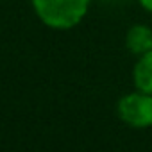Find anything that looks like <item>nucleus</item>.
I'll list each match as a JSON object with an SVG mask.
<instances>
[{"mask_svg": "<svg viewBox=\"0 0 152 152\" xmlns=\"http://www.w3.org/2000/svg\"><path fill=\"white\" fill-rule=\"evenodd\" d=\"M116 113L131 127H152V95L143 91L129 93L118 100Z\"/></svg>", "mask_w": 152, "mask_h": 152, "instance_id": "obj_2", "label": "nucleus"}, {"mask_svg": "<svg viewBox=\"0 0 152 152\" xmlns=\"http://www.w3.org/2000/svg\"><path fill=\"white\" fill-rule=\"evenodd\" d=\"M36 15L52 29L77 25L88 11L90 0H32Z\"/></svg>", "mask_w": 152, "mask_h": 152, "instance_id": "obj_1", "label": "nucleus"}, {"mask_svg": "<svg viewBox=\"0 0 152 152\" xmlns=\"http://www.w3.org/2000/svg\"><path fill=\"white\" fill-rule=\"evenodd\" d=\"M140 4H141L147 11H150V13H152V0H140Z\"/></svg>", "mask_w": 152, "mask_h": 152, "instance_id": "obj_5", "label": "nucleus"}, {"mask_svg": "<svg viewBox=\"0 0 152 152\" xmlns=\"http://www.w3.org/2000/svg\"><path fill=\"white\" fill-rule=\"evenodd\" d=\"M132 75H134V84L138 91L152 95V50L140 56Z\"/></svg>", "mask_w": 152, "mask_h": 152, "instance_id": "obj_4", "label": "nucleus"}, {"mask_svg": "<svg viewBox=\"0 0 152 152\" xmlns=\"http://www.w3.org/2000/svg\"><path fill=\"white\" fill-rule=\"evenodd\" d=\"M125 45L134 56H143L152 50V29L147 25H134L125 36Z\"/></svg>", "mask_w": 152, "mask_h": 152, "instance_id": "obj_3", "label": "nucleus"}]
</instances>
